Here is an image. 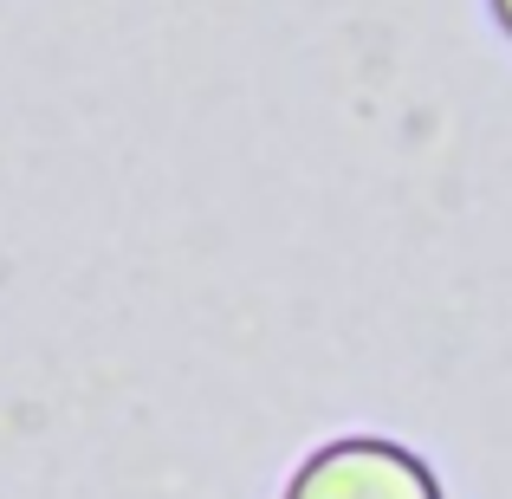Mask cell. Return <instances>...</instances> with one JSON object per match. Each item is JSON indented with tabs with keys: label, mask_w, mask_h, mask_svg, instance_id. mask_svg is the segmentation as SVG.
Listing matches in <instances>:
<instances>
[{
	"label": "cell",
	"mask_w": 512,
	"mask_h": 499,
	"mask_svg": "<svg viewBox=\"0 0 512 499\" xmlns=\"http://www.w3.org/2000/svg\"><path fill=\"white\" fill-rule=\"evenodd\" d=\"M286 499H441V480L402 441L338 435L299 461V474L286 480Z\"/></svg>",
	"instance_id": "cell-1"
},
{
	"label": "cell",
	"mask_w": 512,
	"mask_h": 499,
	"mask_svg": "<svg viewBox=\"0 0 512 499\" xmlns=\"http://www.w3.org/2000/svg\"><path fill=\"white\" fill-rule=\"evenodd\" d=\"M493 20H500L506 33H512V0H493Z\"/></svg>",
	"instance_id": "cell-2"
}]
</instances>
